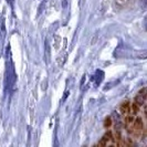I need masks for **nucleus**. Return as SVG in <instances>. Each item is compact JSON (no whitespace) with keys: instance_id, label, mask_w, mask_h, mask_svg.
<instances>
[{"instance_id":"f257e3e1","label":"nucleus","mask_w":147,"mask_h":147,"mask_svg":"<svg viewBox=\"0 0 147 147\" xmlns=\"http://www.w3.org/2000/svg\"><path fill=\"white\" fill-rule=\"evenodd\" d=\"M144 132V122L142 117H136L134 118V124H133V132L132 135H134L135 137H140L142 133Z\"/></svg>"},{"instance_id":"f03ea898","label":"nucleus","mask_w":147,"mask_h":147,"mask_svg":"<svg viewBox=\"0 0 147 147\" xmlns=\"http://www.w3.org/2000/svg\"><path fill=\"white\" fill-rule=\"evenodd\" d=\"M147 90L146 87H143L139 92H138V94L135 96V103H137V104L139 105V106H143V105L146 103V97H147Z\"/></svg>"},{"instance_id":"7ed1b4c3","label":"nucleus","mask_w":147,"mask_h":147,"mask_svg":"<svg viewBox=\"0 0 147 147\" xmlns=\"http://www.w3.org/2000/svg\"><path fill=\"white\" fill-rule=\"evenodd\" d=\"M134 115H129V114H126L125 118H124V124H125V128L126 131L129 133V134H132V132H133V124H134Z\"/></svg>"},{"instance_id":"20e7f679","label":"nucleus","mask_w":147,"mask_h":147,"mask_svg":"<svg viewBox=\"0 0 147 147\" xmlns=\"http://www.w3.org/2000/svg\"><path fill=\"white\" fill-rule=\"evenodd\" d=\"M129 111H131V102L128 100H126L123 103H121V105H119V113L121 114L126 115V114L129 113Z\"/></svg>"},{"instance_id":"39448f33","label":"nucleus","mask_w":147,"mask_h":147,"mask_svg":"<svg viewBox=\"0 0 147 147\" xmlns=\"http://www.w3.org/2000/svg\"><path fill=\"white\" fill-rule=\"evenodd\" d=\"M131 113H132V115H137L139 112H140V106L137 104V103H131V111H129Z\"/></svg>"},{"instance_id":"423d86ee","label":"nucleus","mask_w":147,"mask_h":147,"mask_svg":"<svg viewBox=\"0 0 147 147\" xmlns=\"http://www.w3.org/2000/svg\"><path fill=\"white\" fill-rule=\"evenodd\" d=\"M112 124H113V119H112V117H111V116H107L104 121V126L106 127V128H110V127L112 126Z\"/></svg>"}]
</instances>
